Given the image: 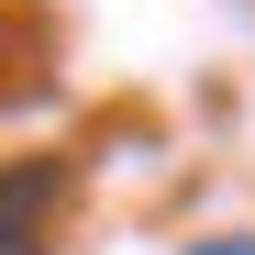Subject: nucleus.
<instances>
[{"label": "nucleus", "mask_w": 255, "mask_h": 255, "mask_svg": "<svg viewBox=\"0 0 255 255\" xmlns=\"http://www.w3.org/2000/svg\"><path fill=\"white\" fill-rule=\"evenodd\" d=\"M189 255H255V233H211V244H189Z\"/></svg>", "instance_id": "2"}, {"label": "nucleus", "mask_w": 255, "mask_h": 255, "mask_svg": "<svg viewBox=\"0 0 255 255\" xmlns=\"http://www.w3.org/2000/svg\"><path fill=\"white\" fill-rule=\"evenodd\" d=\"M67 155H11L0 166V255H56L67 233Z\"/></svg>", "instance_id": "1"}]
</instances>
